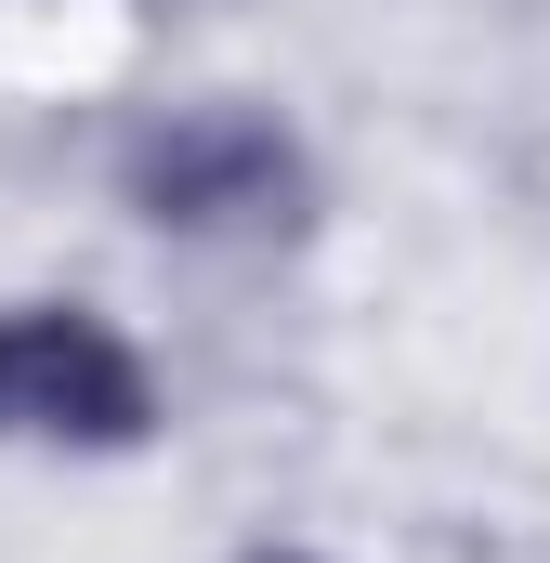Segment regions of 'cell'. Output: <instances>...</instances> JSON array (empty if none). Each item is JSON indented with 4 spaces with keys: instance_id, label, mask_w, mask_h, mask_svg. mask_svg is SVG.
<instances>
[{
    "instance_id": "cell-2",
    "label": "cell",
    "mask_w": 550,
    "mask_h": 563,
    "mask_svg": "<svg viewBox=\"0 0 550 563\" xmlns=\"http://www.w3.org/2000/svg\"><path fill=\"white\" fill-rule=\"evenodd\" d=\"M0 432L13 445H144L157 432V380H144V354L106 328V314H79V301H13L0 314Z\"/></svg>"
},
{
    "instance_id": "cell-3",
    "label": "cell",
    "mask_w": 550,
    "mask_h": 563,
    "mask_svg": "<svg viewBox=\"0 0 550 563\" xmlns=\"http://www.w3.org/2000/svg\"><path fill=\"white\" fill-rule=\"evenodd\" d=\"M237 563H315V551H275V538H263V551H237Z\"/></svg>"
},
{
    "instance_id": "cell-1",
    "label": "cell",
    "mask_w": 550,
    "mask_h": 563,
    "mask_svg": "<svg viewBox=\"0 0 550 563\" xmlns=\"http://www.w3.org/2000/svg\"><path fill=\"white\" fill-rule=\"evenodd\" d=\"M119 197L157 236H288L315 210V157L263 106H170L119 144Z\"/></svg>"
}]
</instances>
